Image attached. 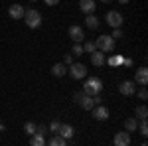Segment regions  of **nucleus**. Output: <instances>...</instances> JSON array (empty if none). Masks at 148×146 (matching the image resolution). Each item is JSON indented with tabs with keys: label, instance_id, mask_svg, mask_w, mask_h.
I'll list each match as a JSON object with an SVG mask.
<instances>
[{
	"label": "nucleus",
	"instance_id": "obj_25",
	"mask_svg": "<svg viewBox=\"0 0 148 146\" xmlns=\"http://www.w3.org/2000/svg\"><path fill=\"white\" fill-rule=\"evenodd\" d=\"M24 130H26V134H36V124L34 123H26V126H24Z\"/></svg>",
	"mask_w": 148,
	"mask_h": 146
},
{
	"label": "nucleus",
	"instance_id": "obj_30",
	"mask_svg": "<svg viewBox=\"0 0 148 146\" xmlns=\"http://www.w3.org/2000/svg\"><path fill=\"white\" fill-rule=\"evenodd\" d=\"M73 63V56L67 53V56H63V65H71Z\"/></svg>",
	"mask_w": 148,
	"mask_h": 146
},
{
	"label": "nucleus",
	"instance_id": "obj_15",
	"mask_svg": "<svg viewBox=\"0 0 148 146\" xmlns=\"http://www.w3.org/2000/svg\"><path fill=\"white\" fill-rule=\"evenodd\" d=\"M79 8L85 14H93L97 10V4H95V0H79Z\"/></svg>",
	"mask_w": 148,
	"mask_h": 146
},
{
	"label": "nucleus",
	"instance_id": "obj_29",
	"mask_svg": "<svg viewBox=\"0 0 148 146\" xmlns=\"http://www.w3.org/2000/svg\"><path fill=\"white\" fill-rule=\"evenodd\" d=\"M113 40H119V38H123V30L121 28H114V32H113V36H111Z\"/></svg>",
	"mask_w": 148,
	"mask_h": 146
},
{
	"label": "nucleus",
	"instance_id": "obj_3",
	"mask_svg": "<svg viewBox=\"0 0 148 146\" xmlns=\"http://www.w3.org/2000/svg\"><path fill=\"white\" fill-rule=\"evenodd\" d=\"M114 45H116V42H114L111 36H105V34L99 36L97 42H95V47H97L99 51H103V53H105V51H113Z\"/></svg>",
	"mask_w": 148,
	"mask_h": 146
},
{
	"label": "nucleus",
	"instance_id": "obj_21",
	"mask_svg": "<svg viewBox=\"0 0 148 146\" xmlns=\"http://www.w3.org/2000/svg\"><path fill=\"white\" fill-rule=\"evenodd\" d=\"M136 117L140 119V121H146V117H148V109L144 107V105L136 107Z\"/></svg>",
	"mask_w": 148,
	"mask_h": 146
},
{
	"label": "nucleus",
	"instance_id": "obj_7",
	"mask_svg": "<svg viewBox=\"0 0 148 146\" xmlns=\"http://www.w3.org/2000/svg\"><path fill=\"white\" fill-rule=\"evenodd\" d=\"M69 38L73 40V44H81L83 40H85V32H83V28L81 26H69Z\"/></svg>",
	"mask_w": 148,
	"mask_h": 146
},
{
	"label": "nucleus",
	"instance_id": "obj_38",
	"mask_svg": "<svg viewBox=\"0 0 148 146\" xmlns=\"http://www.w3.org/2000/svg\"><path fill=\"white\" fill-rule=\"evenodd\" d=\"M32 2H36V0H32Z\"/></svg>",
	"mask_w": 148,
	"mask_h": 146
},
{
	"label": "nucleus",
	"instance_id": "obj_9",
	"mask_svg": "<svg viewBox=\"0 0 148 146\" xmlns=\"http://www.w3.org/2000/svg\"><path fill=\"white\" fill-rule=\"evenodd\" d=\"M24 14H26V8H24L22 4H12L10 8H8V16H10L12 20H20V18H24Z\"/></svg>",
	"mask_w": 148,
	"mask_h": 146
},
{
	"label": "nucleus",
	"instance_id": "obj_8",
	"mask_svg": "<svg viewBox=\"0 0 148 146\" xmlns=\"http://www.w3.org/2000/svg\"><path fill=\"white\" fill-rule=\"evenodd\" d=\"M119 91H121V95L130 97V95H134V93H136V83H134V81H121Z\"/></svg>",
	"mask_w": 148,
	"mask_h": 146
},
{
	"label": "nucleus",
	"instance_id": "obj_35",
	"mask_svg": "<svg viewBox=\"0 0 148 146\" xmlns=\"http://www.w3.org/2000/svg\"><path fill=\"white\" fill-rule=\"evenodd\" d=\"M119 2H123V4H126V2H130V0H119Z\"/></svg>",
	"mask_w": 148,
	"mask_h": 146
},
{
	"label": "nucleus",
	"instance_id": "obj_27",
	"mask_svg": "<svg viewBox=\"0 0 148 146\" xmlns=\"http://www.w3.org/2000/svg\"><path fill=\"white\" fill-rule=\"evenodd\" d=\"M59 121H51V123H49V126H47V128H49V130H51V132H57V128H59Z\"/></svg>",
	"mask_w": 148,
	"mask_h": 146
},
{
	"label": "nucleus",
	"instance_id": "obj_33",
	"mask_svg": "<svg viewBox=\"0 0 148 146\" xmlns=\"http://www.w3.org/2000/svg\"><path fill=\"white\" fill-rule=\"evenodd\" d=\"M57 2H59V0H46V4H47V6H56Z\"/></svg>",
	"mask_w": 148,
	"mask_h": 146
},
{
	"label": "nucleus",
	"instance_id": "obj_34",
	"mask_svg": "<svg viewBox=\"0 0 148 146\" xmlns=\"http://www.w3.org/2000/svg\"><path fill=\"white\" fill-rule=\"evenodd\" d=\"M123 63H125L126 67H130V65H132V59H125V61H123Z\"/></svg>",
	"mask_w": 148,
	"mask_h": 146
},
{
	"label": "nucleus",
	"instance_id": "obj_28",
	"mask_svg": "<svg viewBox=\"0 0 148 146\" xmlns=\"http://www.w3.org/2000/svg\"><path fill=\"white\" fill-rule=\"evenodd\" d=\"M73 53H75V56H81V53H83V45L81 44H73Z\"/></svg>",
	"mask_w": 148,
	"mask_h": 146
},
{
	"label": "nucleus",
	"instance_id": "obj_26",
	"mask_svg": "<svg viewBox=\"0 0 148 146\" xmlns=\"http://www.w3.org/2000/svg\"><path fill=\"white\" fill-rule=\"evenodd\" d=\"M97 47H95V42H85V45H83V51H87V53H93Z\"/></svg>",
	"mask_w": 148,
	"mask_h": 146
},
{
	"label": "nucleus",
	"instance_id": "obj_10",
	"mask_svg": "<svg viewBox=\"0 0 148 146\" xmlns=\"http://www.w3.org/2000/svg\"><path fill=\"white\" fill-rule=\"evenodd\" d=\"M113 142H114V146H130V132H126V130L116 132Z\"/></svg>",
	"mask_w": 148,
	"mask_h": 146
},
{
	"label": "nucleus",
	"instance_id": "obj_13",
	"mask_svg": "<svg viewBox=\"0 0 148 146\" xmlns=\"http://www.w3.org/2000/svg\"><path fill=\"white\" fill-rule=\"evenodd\" d=\"M134 81L140 83V85H146V83H148V69L144 67V65L136 69V73H134Z\"/></svg>",
	"mask_w": 148,
	"mask_h": 146
},
{
	"label": "nucleus",
	"instance_id": "obj_23",
	"mask_svg": "<svg viewBox=\"0 0 148 146\" xmlns=\"http://www.w3.org/2000/svg\"><path fill=\"white\" fill-rule=\"evenodd\" d=\"M138 130H140L142 136H148V123L146 121H140V123H138Z\"/></svg>",
	"mask_w": 148,
	"mask_h": 146
},
{
	"label": "nucleus",
	"instance_id": "obj_31",
	"mask_svg": "<svg viewBox=\"0 0 148 146\" xmlns=\"http://www.w3.org/2000/svg\"><path fill=\"white\" fill-rule=\"evenodd\" d=\"M93 105H103V97H101V93H99V95H93Z\"/></svg>",
	"mask_w": 148,
	"mask_h": 146
},
{
	"label": "nucleus",
	"instance_id": "obj_32",
	"mask_svg": "<svg viewBox=\"0 0 148 146\" xmlns=\"http://www.w3.org/2000/svg\"><path fill=\"white\" fill-rule=\"evenodd\" d=\"M138 97H140L142 101H146V99H148V91L146 89H140V91H138Z\"/></svg>",
	"mask_w": 148,
	"mask_h": 146
},
{
	"label": "nucleus",
	"instance_id": "obj_19",
	"mask_svg": "<svg viewBox=\"0 0 148 146\" xmlns=\"http://www.w3.org/2000/svg\"><path fill=\"white\" fill-rule=\"evenodd\" d=\"M30 146H46V138H44L42 134H32Z\"/></svg>",
	"mask_w": 148,
	"mask_h": 146
},
{
	"label": "nucleus",
	"instance_id": "obj_37",
	"mask_svg": "<svg viewBox=\"0 0 148 146\" xmlns=\"http://www.w3.org/2000/svg\"><path fill=\"white\" fill-rule=\"evenodd\" d=\"M140 146H148V144H146V142H142V144H140Z\"/></svg>",
	"mask_w": 148,
	"mask_h": 146
},
{
	"label": "nucleus",
	"instance_id": "obj_4",
	"mask_svg": "<svg viewBox=\"0 0 148 146\" xmlns=\"http://www.w3.org/2000/svg\"><path fill=\"white\" fill-rule=\"evenodd\" d=\"M73 101L77 103V105H81V109H85V111H89V109L95 107V105H93V97L85 95L83 91H77V93L73 95Z\"/></svg>",
	"mask_w": 148,
	"mask_h": 146
},
{
	"label": "nucleus",
	"instance_id": "obj_20",
	"mask_svg": "<svg viewBox=\"0 0 148 146\" xmlns=\"http://www.w3.org/2000/svg\"><path fill=\"white\" fill-rule=\"evenodd\" d=\"M125 128H126V132H134L138 128V121L136 119H126L125 121Z\"/></svg>",
	"mask_w": 148,
	"mask_h": 146
},
{
	"label": "nucleus",
	"instance_id": "obj_12",
	"mask_svg": "<svg viewBox=\"0 0 148 146\" xmlns=\"http://www.w3.org/2000/svg\"><path fill=\"white\" fill-rule=\"evenodd\" d=\"M56 134H59L61 138L69 140V138H73V126H71V124L61 123V124H59V128H57V132H56Z\"/></svg>",
	"mask_w": 148,
	"mask_h": 146
},
{
	"label": "nucleus",
	"instance_id": "obj_11",
	"mask_svg": "<svg viewBox=\"0 0 148 146\" xmlns=\"http://www.w3.org/2000/svg\"><path fill=\"white\" fill-rule=\"evenodd\" d=\"M109 109L105 107V105H97V107H93V117L97 119V121H107L109 119Z\"/></svg>",
	"mask_w": 148,
	"mask_h": 146
},
{
	"label": "nucleus",
	"instance_id": "obj_6",
	"mask_svg": "<svg viewBox=\"0 0 148 146\" xmlns=\"http://www.w3.org/2000/svg\"><path fill=\"white\" fill-rule=\"evenodd\" d=\"M107 24L111 26V28H121L123 26V14L121 12H116V10H111V12H107Z\"/></svg>",
	"mask_w": 148,
	"mask_h": 146
},
{
	"label": "nucleus",
	"instance_id": "obj_22",
	"mask_svg": "<svg viewBox=\"0 0 148 146\" xmlns=\"http://www.w3.org/2000/svg\"><path fill=\"white\" fill-rule=\"evenodd\" d=\"M123 61H125V57H123V56H113V57H109V59H107V63H109V65H121Z\"/></svg>",
	"mask_w": 148,
	"mask_h": 146
},
{
	"label": "nucleus",
	"instance_id": "obj_1",
	"mask_svg": "<svg viewBox=\"0 0 148 146\" xmlns=\"http://www.w3.org/2000/svg\"><path fill=\"white\" fill-rule=\"evenodd\" d=\"M101 91H103V81L99 77L85 79V85H83V93H85V95L93 97V95H99Z\"/></svg>",
	"mask_w": 148,
	"mask_h": 146
},
{
	"label": "nucleus",
	"instance_id": "obj_16",
	"mask_svg": "<svg viewBox=\"0 0 148 146\" xmlns=\"http://www.w3.org/2000/svg\"><path fill=\"white\" fill-rule=\"evenodd\" d=\"M85 26H89V30H97V28H99V18H97L95 14H87Z\"/></svg>",
	"mask_w": 148,
	"mask_h": 146
},
{
	"label": "nucleus",
	"instance_id": "obj_36",
	"mask_svg": "<svg viewBox=\"0 0 148 146\" xmlns=\"http://www.w3.org/2000/svg\"><path fill=\"white\" fill-rule=\"evenodd\" d=\"M101 2H113V0H101Z\"/></svg>",
	"mask_w": 148,
	"mask_h": 146
},
{
	"label": "nucleus",
	"instance_id": "obj_14",
	"mask_svg": "<svg viewBox=\"0 0 148 146\" xmlns=\"http://www.w3.org/2000/svg\"><path fill=\"white\" fill-rule=\"evenodd\" d=\"M105 61H107V57H105V53H103V51L95 49V51L91 53V63L95 65V67H101V65H105Z\"/></svg>",
	"mask_w": 148,
	"mask_h": 146
},
{
	"label": "nucleus",
	"instance_id": "obj_18",
	"mask_svg": "<svg viewBox=\"0 0 148 146\" xmlns=\"http://www.w3.org/2000/svg\"><path fill=\"white\" fill-rule=\"evenodd\" d=\"M51 73H53L56 77H63V75L67 73V69H65V65H63V63H56V65L51 67Z\"/></svg>",
	"mask_w": 148,
	"mask_h": 146
},
{
	"label": "nucleus",
	"instance_id": "obj_2",
	"mask_svg": "<svg viewBox=\"0 0 148 146\" xmlns=\"http://www.w3.org/2000/svg\"><path fill=\"white\" fill-rule=\"evenodd\" d=\"M24 18H26V26L28 28H40L42 26V14L36 10V8H26V14H24Z\"/></svg>",
	"mask_w": 148,
	"mask_h": 146
},
{
	"label": "nucleus",
	"instance_id": "obj_24",
	"mask_svg": "<svg viewBox=\"0 0 148 146\" xmlns=\"http://www.w3.org/2000/svg\"><path fill=\"white\" fill-rule=\"evenodd\" d=\"M47 130H49V128H47L46 124H36V134L46 136V134H47Z\"/></svg>",
	"mask_w": 148,
	"mask_h": 146
},
{
	"label": "nucleus",
	"instance_id": "obj_17",
	"mask_svg": "<svg viewBox=\"0 0 148 146\" xmlns=\"http://www.w3.org/2000/svg\"><path fill=\"white\" fill-rule=\"evenodd\" d=\"M47 146H67V140H65V138H61L59 134H56V136H51V138H49Z\"/></svg>",
	"mask_w": 148,
	"mask_h": 146
},
{
	"label": "nucleus",
	"instance_id": "obj_5",
	"mask_svg": "<svg viewBox=\"0 0 148 146\" xmlns=\"http://www.w3.org/2000/svg\"><path fill=\"white\" fill-rule=\"evenodd\" d=\"M67 75L71 79H85L87 75V67L83 65V63H71L67 69Z\"/></svg>",
	"mask_w": 148,
	"mask_h": 146
}]
</instances>
